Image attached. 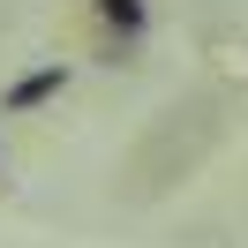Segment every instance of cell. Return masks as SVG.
Listing matches in <instances>:
<instances>
[{
    "mask_svg": "<svg viewBox=\"0 0 248 248\" xmlns=\"http://www.w3.org/2000/svg\"><path fill=\"white\" fill-rule=\"evenodd\" d=\"M53 91H68V68L53 61V68H38V76H23L16 91H8V113H31V106H46Z\"/></svg>",
    "mask_w": 248,
    "mask_h": 248,
    "instance_id": "6da1fadb",
    "label": "cell"
},
{
    "mask_svg": "<svg viewBox=\"0 0 248 248\" xmlns=\"http://www.w3.org/2000/svg\"><path fill=\"white\" fill-rule=\"evenodd\" d=\"M98 16L121 23V31H143V0H98Z\"/></svg>",
    "mask_w": 248,
    "mask_h": 248,
    "instance_id": "7a4b0ae2",
    "label": "cell"
}]
</instances>
